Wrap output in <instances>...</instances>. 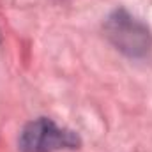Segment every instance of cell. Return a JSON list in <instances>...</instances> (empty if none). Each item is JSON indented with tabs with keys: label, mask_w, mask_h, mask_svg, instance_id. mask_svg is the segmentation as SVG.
<instances>
[{
	"label": "cell",
	"mask_w": 152,
	"mask_h": 152,
	"mask_svg": "<svg viewBox=\"0 0 152 152\" xmlns=\"http://www.w3.org/2000/svg\"><path fill=\"white\" fill-rule=\"evenodd\" d=\"M104 34L118 51L131 58L149 55L152 48L151 30L126 9H117L106 18Z\"/></svg>",
	"instance_id": "1"
},
{
	"label": "cell",
	"mask_w": 152,
	"mask_h": 152,
	"mask_svg": "<svg viewBox=\"0 0 152 152\" xmlns=\"http://www.w3.org/2000/svg\"><path fill=\"white\" fill-rule=\"evenodd\" d=\"M81 140L75 131L57 126L51 118L39 117L25 124L18 138L20 152H58L75 151Z\"/></svg>",
	"instance_id": "2"
}]
</instances>
